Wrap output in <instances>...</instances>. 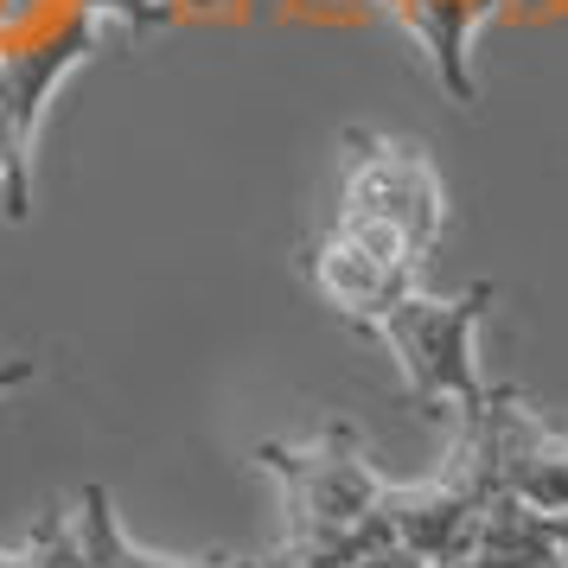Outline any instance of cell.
I'll return each instance as SVG.
<instances>
[{"mask_svg":"<svg viewBox=\"0 0 568 568\" xmlns=\"http://www.w3.org/2000/svg\"><path fill=\"white\" fill-rule=\"evenodd\" d=\"M39 384V358H7L0 364V396H13V389Z\"/></svg>","mask_w":568,"mask_h":568,"instance_id":"6","label":"cell"},{"mask_svg":"<svg viewBox=\"0 0 568 568\" xmlns=\"http://www.w3.org/2000/svg\"><path fill=\"white\" fill-rule=\"evenodd\" d=\"M549 524H556V542H562V568H568V511H562V517H549Z\"/></svg>","mask_w":568,"mask_h":568,"instance_id":"7","label":"cell"},{"mask_svg":"<svg viewBox=\"0 0 568 568\" xmlns=\"http://www.w3.org/2000/svg\"><path fill=\"white\" fill-rule=\"evenodd\" d=\"M491 307V282H473L466 294L440 301V294H422L409 287L396 307L371 326V338L384 345L403 384H409L415 409H454L460 415L466 403H479V364H473V338H479V320Z\"/></svg>","mask_w":568,"mask_h":568,"instance_id":"1","label":"cell"},{"mask_svg":"<svg viewBox=\"0 0 568 568\" xmlns=\"http://www.w3.org/2000/svg\"><path fill=\"white\" fill-rule=\"evenodd\" d=\"M454 568H562V542H556V524L542 511L498 491Z\"/></svg>","mask_w":568,"mask_h":568,"instance_id":"5","label":"cell"},{"mask_svg":"<svg viewBox=\"0 0 568 568\" xmlns=\"http://www.w3.org/2000/svg\"><path fill=\"white\" fill-rule=\"evenodd\" d=\"M338 217H371L409 243L415 256H435L440 231H447V185H440L428 148L396 141L377 129L345 134V192H338Z\"/></svg>","mask_w":568,"mask_h":568,"instance_id":"2","label":"cell"},{"mask_svg":"<svg viewBox=\"0 0 568 568\" xmlns=\"http://www.w3.org/2000/svg\"><path fill=\"white\" fill-rule=\"evenodd\" d=\"M460 415H479L491 454H498V479L511 498H524L530 511L562 517L568 511V435H556L517 384H486L479 403H466Z\"/></svg>","mask_w":568,"mask_h":568,"instance_id":"3","label":"cell"},{"mask_svg":"<svg viewBox=\"0 0 568 568\" xmlns=\"http://www.w3.org/2000/svg\"><path fill=\"white\" fill-rule=\"evenodd\" d=\"M307 275H313V287L326 294V307H333L338 320H352L358 333H371V326L415 287L422 268H403V262L364 250L358 236H345L338 224H326V231L307 243Z\"/></svg>","mask_w":568,"mask_h":568,"instance_id":"4","label":"cell"}]
</instances>
